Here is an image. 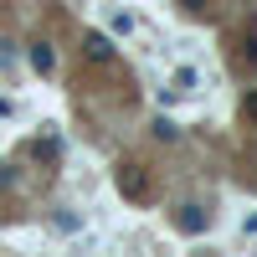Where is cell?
<instances>
[{"label":"cell","mask_w":257,"mask_h":257,"mask_svg":"<svg viewBox=\"0 0 257 257\" xmlns=\"http://www.w3.org/2000/svg\"><path fill=\"white\" fill-rule=\"evenodd\" d=\"M118 196H123V201H149V175H144V165H118Z\"/></svg>","instance_id":"obj_1"},{"label":"cell","mask_w":257,"mask_h":257,"mask_svg":"<svg viewBox=\"0 0 257 257\" xmlns=\"http://www.w3.org/2000/svg\"><path fill=\"white\" fill-rule=\"evenodd\" d=\"M175 226L185 231V237H201V231L211 226V211H206V206H180V211H175Z\"/></svg>","instance_id":"obj_2"},{"label":"cell","mask_w":257,"mask_h":257,"mask_svg":"<svg viewBox=\"0 0 257 257\" xmlns=\"http://www.w3.org/2000/svg\"><path fill=\"white\" fill-rule=\"evenodd\" d=\"M82 52H88V62H108L113 57V41L103 31H88V36H82Z\"/></svg>","instance_id":"obj_3"},{"label":"cell","mask_w":257,"mask_h":257,"mask_svg":"<svg viewBox=\"0 0 257 257\" xmlns=\"http://www.w3.org/2000/svg\"><path fill=\"white\" fill-rule=\"evenodd\" d=\"M31 67H36V72H52V67H57V52L47 47V41H36V47H31Z\"/></svg>","instance_id":"obj_4"},{"label":"cell","mask_w":257,"mask_h":257,"mask_svg":"<svg viewBox=\"0 0 257 257\" xmlns=\"http://www.w3.org/2000/svg\"><path fill=\"white\" fill-rule=\"evenodd\" d=\"M242 113H247V118H257V93H247V98H242Z\"/></svg>","instance_id":"obj_5"},{"label":"cell","mask_w":257,"mask_h":257,"mask_svg":"<svg viewBox=\"0 0 257 257\" xmlns=\"http://www.w3.org/2000/svg\"><path fill=\"white\" fill-rule=\"evenodd\" d=\"M180 6H185V11H201V0H180Z\"/></svg>","instance_id":"obj_6"}]
</instances>
